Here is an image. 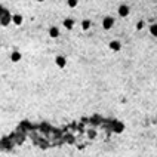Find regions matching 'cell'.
<instances>
[{"mask_svg": "<svg viewBox=\"0 0 157 157\" xmlns=\"http://www.w3.org/2000/svg\"><path fill=\"white\" fill-rule=\"evenodd\" d=\"M129 15V7L126 6V4H121L120 7H118V16H121V18H126Z\"/></svg>", "mask_w": 157, "mask_h": 157, "instance_id": "obj_3", "label": "cell"}, {"mask_svg": "<svg viewBox=\"0 0 157 157\" xmlns=\"http://www.w3.org/2000/svg\"><path fill=\"white\" fill-rule=\"evenodd\" d=\"M55 64H56L59 68H64V67L67 65V59H65V56H62V55H58V56L55 58Z\"/></svg>", "mask_w": 157, "mask_h": 157, "instance_id": "obj_2", "label": "cell"}, {"mask_svg": "<svg viewBox=\"0 0 157 157\" xmlns=\"http://www.w3.org/2000/svg\"><path fill=\"white\" fill-rule=\"evenodd\" d=\"M142 27H144V22H142V21H141V22H138V24H136V30H141V28H142Z\"/></svg>", "mask_w": 157, "mask_h": 157, "instance_id": "obj_13", "label": "cell"}, {"mask_svg": "<svg viewBox=\"0 0 157 157\" xmlns=\"http://www.w3.org/2000/svg\"><path fill=\"white\" fill-rule=\"evenodd\" d=\"M156 148H157V142H156Z\"/></svg>", "mask_w": 157, "mask_h": 157, "instance_id": "obj_16", "label": "cell"}, {"mask_svg": "<svg viewBox=\"0 0 157 157\" xmlns=\"http://www.w3.org/2000/svg\"><path fill=\"white\" fill-rule=\"evenodd\" d=\"M89 136H92V138H93V136H95V132H93V130H90V132H89Z\"/></svg>", "mask_w": 157, "mask_h": 157, "instance_id": "obj_14", "label": "cell"}, {"mask_svg": "<svg viewBox=\"0 0 157 157\" xmlns=\"http://www.w3.org/2000/svg\"><path fill=\"white\" fill-rule=\"evenodd\" d=\"M81 28H83L84 31L89 30V28H90V21H89V19H84V21L81 22Z\"/></svg>", "mask_w": 157, "mask_h": 157, "instance_id": "obj_10", "label": "cell"}, {"mask_svg": "<svg viewBox=\"0 0 157 157\" xmlns=\"http://www.w3.org/2000/svg\"><path fill=\"white\" fill-rule=\"evenodd\" d=\"M37 1H44V0H37Z\"/></svg>", "mask_w": 157, "mask_h": 157, "instance_id": "obj_15", "label": "cell"}, {"mask_svg": "<svg viewBox=\"0 0 157 157\" xmlns=\"http://www.w3.org/2000/svg\"><path fill=\"white\" fill-rule=\"evenodd\" d=\"M64 27H65L67 30H73V27H74V19H71V18L65 19V21H64Z\"/></svg>", "mask_w": 157, "mask_h": 157, "instance_id": "obj_7", "label": "cell"}, {"mask_svg": "<svg viewBox=\"0 0 157 157\" xmlns=\"http://www.w3.org/2000/svg\"><path fill=\"white\" fill-rule=\"evenodd\" d=\"M49 36H50L52 39L59 37V30H58V27H50V28H49Z\"/></svg>", "mask_w": 157, "mask_h": 157, "instance_id": "obj_6", "label": "cell"}, {"mask_svg": "<svg viewBox=\"0 0 157 157\" xmlns=\"http://www.w3.org/2000/svg\"><path fill=\"white\" fill-rule=\"evenodd\" d=\"M113 25H114V18L107 16V18H104V19H102V27H104L105 30H110Z\"/></svg>", "mask_w": 157, "mask_h": 157, "instance_id": "obj_1", "label": "cell"}, {"mask_svg": "<svg viewBox=\"0 0 157 157\" xmlns=\"http://www.w3.org/2000/svg\"><path fill=\"white\" fill-rule=\"evenodd\" d=\"M150 34L154 36V37H157V24H153V25L150 27Z\"/></svg>", "mask_w": 157, "mask_h": 157, "instance_id": "obj_11", "label": "cell"}, {"mask_svg": "<svg viewBox=\"0 0 157 157\" xmlns=\"http://www.w3.org/2000/svg\"><path fill=\"white\" fill-rule=\"evenodd\" d=\"M21 58H22V55H21L18 50H13V52L10 53V61H12V62H19Z\"/></svg>", "mask_w": 157, "mask_h": 157, "instance_id": "obj_5", "label": "cell"}, {"mask_svg": "<svg viewBox=\"0 0 157 157\" xmlns=\"http://www.w3.org/2000/svg\"><path fill=\"white\" fill-rule=\"evenodd\" d=\"M12 21H13V24H16V25H21V24H22V16L16 13V15H13V16H12Z\"/></svg>", "mask_w": 157, "mask_h": 157, "instance_id": "obj_9", "label": "cell"}, {"mask_svg": "<svg viewBox=\"0 0 157 157\" xmlns=\"http://www.w3.org/2000/svg\"><path fill=\"white\" fill-rule=\"evenodd\" d=\"M123 129H124V124H123L121 121H116V124H114V132L121 133V132H123Z\"/></svg>", "mask_w": 157, "mask_h": 157, "instance_id": "obj_8", "label": "cell"}, {"mask_svg": "<svg viewBox=\"0 0 157 157\" xmlns=\"http://www.w3.org/2000/svg\"><path fill=\"white\" fill-rule=\"evenodd\" d=\"M78 3V0H67V4L70 6V7H76Z\"/></svg>", "mask_w": 157, "mask_h": 157, "instance_id": "obj_12", "label": "cell"}, {"mask_svg": "<svg viewBox=\"0 0 157 157\" xmlns=\"http://www.w3.org/2000/svg\"><path fill=\"white\" fill-rule=\"evenodd\" d=\"M110 49L114 50V52H118V50L121 49V43H120L118 40H113V41H110Z\"/></svg>", "mask_w": 157, "mask_h": 157, "instance_id": "obj_4", "label": "cell"}]
</instances>
